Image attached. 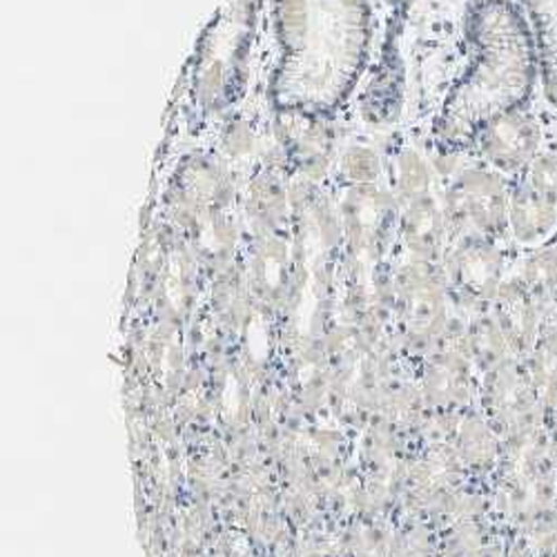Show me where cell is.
<instances>
[{"instance_id":"obj_1","label":"cell","mask_w":557,"mask_h":557,"mask_svg":"<svg viewBox=\"0 0 557 557\" xmlns=\"http://www.w3.org/2000/svg\"><path fill=\"white\" fill-rule=\"evenodd\" d=\"M276 67L272 101L304 116L335 114L368 63V0H272Z\"/></svg>"},{"instance_id":"obj_2","label":"cell","mask_w":557,"mask_h":557,"mask_svg":"<svg viewBox=\"0 0 557 557\" xmlns=\"http://www.w3.org/2000/svg\"><path fill=\"white\" fill-rule=\"evenodd\" d=\"M473 63L446 97L435 123L437 144L461 150L502 114L531 101L540 59L524 14L508 0H475L467 18Z\"/></svg>"},{"instance_id":"obj_3","label":"cell","mask_w":557,"mask_h":557,"mask_svg":"<svg viewBox=\"0 0 557 557\" xmlns=\"http://www.w3.org/2000/svg\"><path fill=\"white\" fill-rule=\"evenodd\" d=\"M475 144L497 172L518 174L527 172L540 157L542 129L527 110H516L491 121Z\"/></svg>"},{"instance_id":"obj_4","label":"cell","mask_w":557,"mask_h":557,"mask_svg":"<svg viewBox=\"0 0 557 557\" xmlns=\"http://www.w3.org/2000/svg\"><path fill=\"white\" fill-rule=\"evenodd\" d=\"M455 203L484 225H497L506 216L508 195L504 178L488 170L463 172L453 188Z\"/></svg>"},{"instance_id":"obj_5","label":"cell","mask_w":557,"mask_h":557,"mask_svg":"<svg viewBox=\"0 0 557 557\" xmlns=\"http://www.w3.org/2000/svg\"><path fill=\"white\" fill-rule=\"evenodd\" d=\"M531 27L544 95L557 106V0H520Z\"/></svg>"},{"instance_id":"obj_6","label":"cell","mask_w":557,"mask_h":557,"mask_svg":"<svg viewBox=\"0 0 557 557\" xmlns=\"http://www.w3.org/2000/svg\"><path fill=\"white\" fill-rule=\"evenodd\" d=\"M508 214L518 227V235L537 237L555 225L557 203L531 188L527 181H522L520 188L510 195Z\"/></svg>"},{"instance_id":"obj_7","label":"cell","mask_w":557,"mask_h":557,"mask_svg":"<svg viewBox=\"0 0 557 557\" xmlns=\"http://www.w3.org/2000/svg\"><path fill=\"white\" fill-rule=\"evenodd\" d=\"M524 181L557 203V152L540 154L527 170Z\"/></svg>"},{"instance_id":"obj_8","label":"cell","mask_w":557,"mask_h":557,"mask_svg":"<svg viewBox=\"0 0 557 557\" xmlns=\"http://www.w3.org/2000/svg\"><path fill=\"white\" fill-rule=\"evenodd\" d=\"M388 3H393V5H399V3H406V0H388Z\"/></svg>"}]
</instances>
